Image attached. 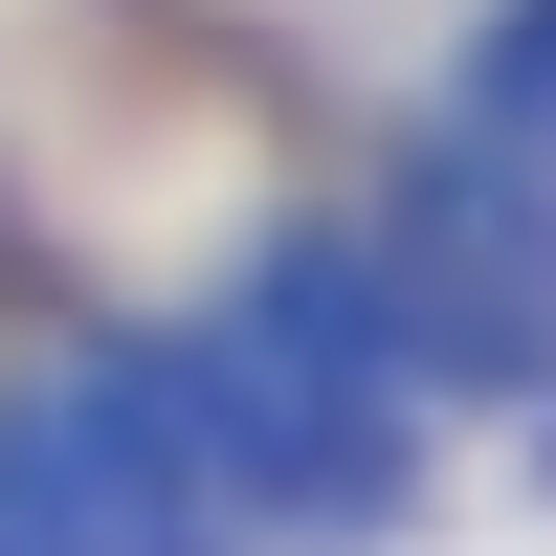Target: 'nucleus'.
<instances>
[{
	"label": "nucleus",
	"instance_id": "f257e3e1",
	"mask_svg": "<svg viewBox=\"0 0 556 556\" xmlns=\"http://www.w3.org/2000/svg\"><path fill=\"white\" fill-rule=\"evenodd\" d=\"M178 424H201V490L245 513V556H312V534L379 513L401 445H424V379H401L356 245H267L245 290L178 334Z\"/></svg>",
	"mask_w": 556,
	"mask_h": 556
},
{
	"label": "nucleus",
	"instance_id": "f03ea898",
	"mask_svg": "<svg viewBox=\"0 0 556 556\" xmlns=\"http://www.w3.org/2000/svg\"><path fill=\"white\" fill-rule=\"evenodd\" d=\"M356 290H379V334H401V379H424V401L534 379V356H556V178L490 156V134H424L401 201L356 223Z\"/></svg>",
	"mask_w": 556,
	"mask_h": 556
},
{
	"label": "nucleus",
	"instance_id": "7ed1b4c3",
	"mask_svg": "<svg viewBox=\"0 0 556 556\" xmlns=\"http://www.w3.org/2000/svg\"><path fill=\"white\" fill-rule=\"evenodd\" d=\"M0 556H245L178 424V334H112L45 401H0Z\"/></svg>",
	"mask_w": 556,
	"mask_h": 556
},
{
	"label": "nucleus",
	"instance_id": "20e7f679",
	"mask_svg": "<svg viewBox=\"0 0 556 556\" xmlns=\"http://www.w3.org/2000/svg\"><path fill=\"white\" fill-rule=\"evenodd\" d=\"M468 134L556 178V0H513V23H490V89H468Z\"/></svg>",
	"mask_w": 556,
	"mask_h": 556
}]
</instances>
